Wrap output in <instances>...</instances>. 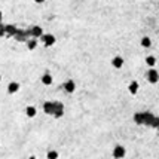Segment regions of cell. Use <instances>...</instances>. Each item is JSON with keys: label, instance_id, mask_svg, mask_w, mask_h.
I'll use <instances>...</instances> for the list:
<instances>
[{"label": "cell", "instance_id": "ba28073f", "mask_svg": "<svg viewBox=\"0 0 159 159\" xmlns=\"http://www.w3.org/2000/svg\"><path fill=\"white\" fill-rule=\"evenodd\" d=\"M25 115H27L28 118H34V116L37 115V110H36V107H34V106H28V107L25 109Z\"/></svg>", "mask_w": 159, "mask_h": 159}, {"label": "cell", "instance_id": "ac0fdd59", "mask_svg": "<svg viewBox=\"0 0 159 159\" xmlns=\"http://www.w3.org/2000/svg\"><path fill=\"white\" fill-rule=\"evenodd\" d=\"M0 80H1V76H0Z\"/></svg>", "mask_w": 159, "mask_h": 159}, {"label": "cell", "instance_id": "8992f818", "mask_svg": "<svg viewBox=\"0 0 159 159\" xmlns=\"http://www.w3.org/2000/svg\"><path fill=\"white\" fill-rule=\"evenodd\" d=\"M112 66H113L115 69H120V67L123 66V58H122V57H115V58L112 60Z\"/></svg>", "mask_w": 159, "mask_h": 159}, {"label": "cell", "instance_id": "6da1fadb", "mask_svg": "<svg viewBox=\"0 0 159 159\" xmlns=\"http://www.w3.org/2000/svg\"><path fill=\"white\" fill-rule=\"evenodd\" d=\"M125 155H126V150H125V147H123V146H116V147L113 149V158H115V159L125 158Z\"/></svg>", "mask_w": 159, "mask_h": 159}, {"label": "cell", "instance_id": "5b68a950", "mask_svg": "<svg viewBox=\"0 0 159 159\" xmlns=\"http://www.w3.org/2000/svg\"><path fill=\"white\" fill-rule=\"evenodd\" d=\"M18 89H19V83H16V82H10L7 85V92L9 94H15V92H18Z\"/></svg>", "mask_w": 159, "mask_h": 159}, {"label": "cell", "instance_id": "277c9868", "mask_svg": "<svg viewBox=\"0 0 159 159\" xmlns=\"http://www.w3.org/2000/svg\"><path fill=\"white\" fill-rule=\"evenodd\" d=\"M64 89H66V92L72 94V92H75V89H76V83H75L73 80H67V82L64 83Z\"/></svg>", "mask_w": 159, "mask_h": 159}, {"label": "cell", "instance_id": "4fadbf2b", "mask_svg": "<svg viewBox=\"0 0 159 159\" xmlns=\"http://www.w3.org/2000/svg\"><path fill=\"white\" fill-rule=\"evenodd\" d=\"M46 158L48 159H58L60 158V153H58L57 150H49L48 155H46Z\"/></svg>", "mask_w": 159, "mask_h": 159}, {"label": "cell", "instance_id": "9c48e42d", "mask_svg": "<svg viewBox=\"0 0 159 159\" xmlns=\"http://www.w3.org/2000/svg\"><path fill=\"white\" fill-rule=\"evenodd\" d=\"M128 89H129V92H131L132 95H134V94H137V92H138V82H135V80H134V82H131V83H129V86H128Z\"/></svg>", "mask_w": 159, "mask_h": 159}, {"label": "cell", "instance_id": "3957f363", "mask_svg": "<svg viewBox=\"0 0 159 159\" xmlns=\"http://www.w3.org/2000/svg\"><path fill=\"white\" fill-rule=\"evenodd\" d=\"M42 40H43L45 46H52V45H55V36H54V34H43V36H42Z\"/></svg>", "mask_w": 159, "mask_h": 159}, {"label": "cell", "instance_id": "2e32d148", "mask_svg": "<svg viewBox=\"0 0 159 159\" xmlns=\"http://www.w3.org/2000/svg\"><path fill=\"white\" fill-rule=\"evenodd\" d=\"M28 159H36V156H30V158Z\"/></svg>", "mask_w": 159, "mask_h": 159}, {"label": "cell", "instance_id": "30bf717a", "mask_svg": "<svg viewBox=\"0 0 159 159\" xmlns=\"http://www.w3.org/2000/svg\"><path fill=\"white\" fill-rule=\"evenodd\" d=\"M146 64H147L149 67H152V69H153V67H155V64H156V58H155L153 55H149V57L146 58Z\"/></svg>", "mask_w": 159, "mask_h": 159}, {"label": "cell", "instance_id": "e0dca14e", "mask_svg": "<svg viewBox=\"0 0 159 159\" xmlns=\"http://www.w3.org/2000/svg\"><path fill=\"white\" fill-rule=\"evenodd\" d=\"M0 19H1V12H0Z\"/></svg>", "mask_w": 159, "mask_h": 159}, {"label": "cell", "instance_id": "7a4b0ae2", "mask_svg": "<svg viewBox=\"0 0 159 159\" xmlns=\"http://www.w3.org/2000/svg\"><path fill=\"white\" fill-rule=\"evenodd\" d=\"M147 80L150 82V83H158L159 80V73L155 70V69H150L149 72H147Z\"/></svg>", "mask_w": 159, "mask_h": 159}, {"label": "cell", "instance_id": "7c38bea8", "mask_svg": "<svg viewBox=\"0 0 159 159\" xmlns=\"http://www.w3.org/2000/svg\"><path fill=\"white\" fill-rule=\"evenodd\" d=\"M31 34H33L34 37H42V36H43V31H42V28H40V27H33Z\"/></svg>", "mask_w": 159, "mask_h": 159}, {"label": "cell", "instance_id": "9a60e30c", "mask_svg": "<svg viewBox=\"0 0 159 159\" xmlns=\"http://www.w3.org/2000/svg\"><path fill=\"white\" fill-rule=\"evenodd\" d=\"M34 1H36V3H43L45 0H34Z\"/></svg>", "mask_w": 159, "mask_h": 159}, {"label": "cell", "instance_id": "52a82bcc", "mask_svg": "<svg viewBox=\"0 0 159 159\" xmlns=\"http://www.w3.org/2000/svg\"><path fill=\"white\" fill-rule=\"evenodd\" d=\"M52 82H54V79H52V76H51L49 73H45V75L42 76V83H43V85L49 86V85H52Z\"/></svg>", "mask_w": 159, "mask_h": 159}, {"label": "cell", "instance_id": "8fae6325", "mask_svg": "<svg viewBox=\"0 0 159 159\" xmlns=\"http://www.w3.org/2000/svg\"><path fill=\"white\" fill-rule=\"evenodd\" d=\"M140 43H141V46H143V48H150L152 40H150V37H149V36H144V37L141 39V42H140Z\"/></svg>", "mask_w": 159, "mask_h": 159}, {"label": "cell", "instance_id": "5bb4252c", "mask_svg": "<svg viewBox=\"0 0 159 159\" xmlns=\"http://www.w3.org/2000/svg\"><path fill=\"white\" fill-rule=\"evenodd\" d=\"M27 46H28V49H34V48L37 46V40H36V39H31V40H28V43H27Z\"/></svg>", "mask_w": 159, "mask_h": 159}]
</instances>
